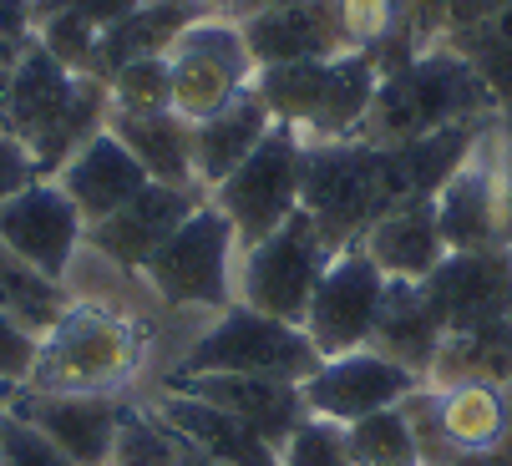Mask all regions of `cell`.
Returning a JSON list of instances; mask_svg holds the SVG:
<instances>
[{
    "label": "cell",
    "mask_w": 512,
    "mask_h": 466,
    "mask_svg": "<svg viewBox=\"0 0 512 466\" xmlns=\"http://www.w3.org/2000/svg\"><path fill=\"white\" fill-rule=\"evenodd\" d=\"M497 122H467L421 142H320L305 147V213L335 249H350L386 213L436 198Z\"/></svg>",
    "instance_id": "6da1fadb"
},
{
    "label": "cell",
    "mask_w": 512,
    "mask_h": 466,
    "mask_svg": "<svg viewBox=\"0 0 512 466\" xmlns=\"http://www.w3.org/2000/svg\"><path fill=\"white\" fill-rule=\"evenodd\" d=\"M112 117V92L97 76L82 71H66L36 36L26 41L16 71H11V87H6V127L26 152L41 178H56L77 152L107 132Z\"/></svg>",
    "instance_id": "7a4b0ae2"
},
{
    "label": "cell",
    "mask_w": 512,
    "mask_h": 466,
    "mask_svg": "<svg viewBox=\"0 0 512 466\" xmlns=\"http://www.w3.org/2000/svg\"><path fill=\"white\" fill-rule=\"evenodd\" d=\"M163 335L122 309L71 299V309L56 320V330L36 350L31 391H66V396H132L153 360V345Z\"/></svg>",
    "instance_id": "3957f363"
},
{
    "label": "cell",
    "mask_w": 512,
    "mask_h": 466,
    "mask_svg": "<svg viewBox=\"0 0 512 466\" xmlns=\"http://www.w3.org/2000/svg\"><path fill=\"white\" fill-rule=\"evenodd\" d=\"M467 122H497V102L482 76L447 41H436L381 76L376 102L355 137L360 142H421V137L452 132Z\"/></svg>",
    "instance_id": "277c9868"
},
{
    "label": "cell",
    "mask_w": 512,
    "mask_h": 466,
    "mask_svg": "<svg viewBox=\"0 0 512 466\" xmlns=\"http://www.w3.org/2000/svg\"><path fill=\"white\" fill-rule=\"evenodd\" d=\"M381 87V61L371 51H345L330 61H295L259 71L254 92L264 97L269 117L289 127L305 147L350 142L365 122Z\"/></svg>",
    "instance_id": "5b68a950"
},
{
    "label": "cell",
    "mask_w": 512,
    "mask_h": 466,
    "mask_svg": "<svg viewBox=\"0 0 512 466\" xmlns=\"http://www.w3.org/2000/svg\"><path fill=\"white\" fill-rule=\"evenodd\" d=\"M239 233L213 208V198L173 233V239L137 269L148 294L168 309L173 320L203 330L224 309L239 304Z\"/></svg>",
    "instance_id": "8992f818"
},
{
    "label": "cell",
    "mask_w": 512,
    "mask_h": 466,
    "mask_svg": "<svg viewBox=\"0 0 512 466\" xmlns=\"http://www.w3.org/2000/svg\"><path fill=\"white\" fill-rule=\"evenodd\" d=\"M315 365L320 355L300 325H284L259 315V309L234 304L183 345L168 375H269V380L305 385Z\"/></svg>",
    "instance_id": "52a82bcc"
},
{
    "label": "cell",
    "mask_w": 512,
    "mask_h": 466,
    "mask_svg": "<svg viewBox=\"0 0 512 466\" xmlns=\"http://www.w3.org/2000/svg\"><path fill=\"white\" fill-rule=\"evenodd\" d=\"M335 254L340 249L300 208L284 228H274L264 244L239 254V304L259 309V315H269V320H284V325L305 330L310 299H315V289H320V279H325Z\"/></svg>",
    "instance_id": "ba28073f"
},
{
    "label": "cell",
    "mask_w": 512,
    "mask_h": 466,
    "mask_svg": "<svg viewBox=\"0 0 512 466\" xmlns=\"http://www.w3.org/2000/svg\"><path fill=\"white\" fill-rule=\"evenodd\" d=\"M208 198L234 223L239 249L264 244L274 228H284L305 208V142L274 122V132Z\"/></svg>",
    "instance_id": "9c48e42d"
},
{
    "label": "cell",
    "mask_w": 512,
    "mask_h": 466,
    "mask_svg": "<svg viewBox=\"0 0 512 466\" xmlns=\"http://www.w3.org/2000/svg\"><path fill=\"white\" fill-rule=\"evenodd\" d=\"M168 71H173V112L183 122H203L224 112L259 82V61L244 41V26L229 16H198L173 46H168Z\"/></svg>",
    "instance_id": "30bf717a"
},
{
    "label": "cell",
    "mask_w": 512,
    "mask_h": 466,
    "mask_svg": "<svg viewBox=\"0 0 512 466\" xmlns=\"http://www.w3.org/2000/svg\"><path fill=\"white\" fill-rule=\"evenodd\" d=\"M436 218H442L452 254L512 249V142L502 122L472 147V158L436 193Z\"/></svg>",
    "instance_id": "8fae6325"
},
{
    "label": "cell",
    "mask_w": 512,
    "mask_h": 466,
    "mask_svg": "<svg viewBox=\"0 0 512 466\" xmlns=\"http://www.w3.org/2000/svg\"><path fill=\"white\" fill-rule=\"evenodd\" d=\"M386 284L391 279L376 269V259L360 244H350L330 259V269H325V279L310 299V315H305V335H310L320 360L371 350L381 304H386Z\"/></svg>",
    "instance_id": "7c38bea8"
},
{
    "label": "cell",
    "mask_w": 512,
    "mask_h": 466,
    "mask_svg": "<svg viewBox=\"0 0 512 466\" xmlns=\"http://www.w3.org/2000/svg\"><path fill=\"white\" fill-rule=\"evenodd\" d=\"M0 244L21 254L31 269H41L46 279L66 284V274L77 269L87 249V218L51 178H36L31 188L0 203Z\"/></svg>",
    "instance_id": "4fadbf2b"
},
{
    "label": "cell",
    "mask_w": 512,
    "mask_h": 466,
    "mask_svg": "<svg viewBox=\"0 0 512 466\" xmlns=\"http://www.w3.org/2000/svg\"><path fill=\"white\" fill-rule=\"evenodd\" d=\"M416 385L421 380L406 365L386 360L381 350H350V355L320 360L300 391H305V411L310 416H325L335 426H355V421L376 416V411L401 406Z\"/></svg>",
    "instance_id": "5bb4252c"
},
{
    "label": "cell",
    "mask_w": 512,
    "mask_h": 466,
    "mask_svg": "<svg viewBox=\"0 0 512 466\" xmlns=\"http://www.w3.org/2000/svg\"><path fill=\"white\" fill-rule=\"evenodd\" d=\"M137 396H66V391H6V411L56 441L77 466H112L122 411Z\"/></svg>",
    "instance_id": "9a60e30c"
},
{
    "label": "cell",
    "mask_w": 512,
    "mask_h": 466,
    "mask_svg": "<svg viewBox=\"0 0 512 466\" xmlns=\"http://www.w3.org/2000/svg\"><path fill=\"white\" fill-rule=\"evenodd\" d=\"M208 203V188H173V183H148L132 203H122L112 218L87 228V249L102 254L107 264L137 274L173 233Z\"/></svg>",
    "instance_id": "2e32d148"
},
{
    "label": "cell",
    "mask_w": 512,
    "mask_h": 466,
    "mask_svg": "<svg viewBox=\"0 0 512 466\" xmlns=\"http://www.w3.org/2000/svg\"><path fill=\"white\" fill-rule=\"evenodd\" d=\"M421 294L431 304L442 340L457 330L497 325L512 315V249H477V254H447V264L431 279H421Z\"/></svg>",
    "instance_id": "e0dca14e"
},
{
    "label": "cell",
    "mask_w": 512,
    "mask_h": 466,
    "mask_svg": "<svg viewBox=\"0 0 512 466\" xmlns=\"http://www.w3.org/2000/svg\"><path fill=\"white\" fill-rule=\"evenodd\" d=\"M239 26H244V41H249L259 71L295 66V61H330V56L355 51L340 0H289V6L244 16Z\"/></svg>",
    "instance_id": "ac0fdd59"
},
{
    "label": "cell",
    "mask_w": 512,
    "mask_h": 466,
    "mask_svg": "<svg viewBox=\"0 0 512 466\" xmlns=\"http://www.w3.org/2000/svg\"><path fill=\"white\" fill-rule=\"evenodd\" d=\"M153 391H178V396H198L218 411H229L239 421H249L259 436H269L274 446L289 441L310 411H305V391L295 380H269V375H163Z\"/></svg>",
    "instance_id": "d6986e66"
},
{
    "label": "cell",
    "mask_w": 512,
    "mask_h": 466,
    "mask_svg": "<svg viewBox=\"0 0 512 466\" xmlns=\"http://www.w3.org/2000/svg\"><path fill=\"white\" fill-rule=\"evenodd\" d=\"M148 401L193 451H203L218 466H279V446L229 411H218L198 396H178V391H148Z\"/></svg>",
    "instance_id": "ffe728a7"
},
{
    "label": "cell",
    "mask_w": 512,
    "mask_h": 466,
    "mask_svg": "<svg viewBox=\"0 0 512 466\" xmlns=\"http://www.w3.org/2000/svg\"><path fill=\"white\" fill-rule=\"evenodd\" d=\"M51 183H56L71 203H77V213H82L87 228H92V223L112 218L122 203H132L153 178L142 173V163L132 158V152H127L112 132H97Z\"/></svg>",
    "instance_id": "44dd1931"
},
{
    "label": "cell",
    "mask_w": 512,
    "mask_h": 466,
    "mask_svg": "<svg viewBox=\"0 0 512 466\" xmlns=\"http://www.w3.org/2000/svg\"><path fill=\"white\" fill-rule=\"evenodd\" d=\"M360 249L376 259V269L386 279H406V284L431 279L452 254L447 233H442V218H436V198H421V203H406V208L386 213L360 239Z\"/></svg>",
    "instance_id": "7402d4cb"
},
{
    "label": "cell",
    "mask_w": 512,
    "mask_h": 466,
    "mask_svg": "<svg viewBox=\"0 0 512 466\" xmlns=\"http://www.w3.org/2000/svg\"><path fill=\"white\" fill-rule=\"evenodd\" d=\"M198 16H208L203 0H148V6H137L132 16H122L117 26H107V31L97 36L92 76H97V82H112L127 61L168 56V46H173Z\"/></svg>",
    "instance_id": "603a6c76"
},
{
    "label": "cell",
    "mask_w": 512,
    "mask_h": 466,
    "mask_svg": "<svg viewBox=\"0 0 512 466\" xmlns=\"http://www.w3.org/2000/svg\"><path fill=\"white\" fill-rule=\"evenodd\" d=\"M269 132H274V117H269L259 92H244L224 112L193 122V178H198V188L213 193Z\"/></svg>",
    "instance_id": "cb8c5ba5"
},
{
    "label": "cell",
    "mask_w": 512,
    "mask_h": 466,
    "mask_svg": "<svg viewBox=\"0 0 512 466\" xmlns=\"http://www.w3.org/2000/svg\"><path fill=\"white\" fill-rule=\"evenodd\" d=\"M107 132L142 163V173L153 183L198 188V178H193V122H183L173 107L168 112H112Z\"/></svg>",
    "instance_id": "d4e9b609"
},
{
    "label": "cell",
    "mask_w": 512,
    "mask_h": 466,
    "mask_svg": "<svg viewBox=\"0 0 512 466\" xmlns=\"http://www.w3.org/2000/svg\"><path fill=\"white\" fill-rule=\"evenodd\" d=\"M371 350H381L386 360L406 365L416 380H426L436 350H442V325H436L421 284H406V279H391L386 284V304H381Z\"/></svg>",
    "instance_id": "484cf974"
},
{
    "label": "cell",
    "mask_w": 512,
    "mask_h": 466,
    "mask_svg": "<svg viewBox=\"0 0 512 466\" xmlns=\"http://www.w3.org/2000/svg\"><path fill=\"white\" fill-rule=\"evenodd\" d=\"M421 385H431V391H447V385H512V315L497 325L447 335Z\"/></svg>",
    "instance_id": "4316f807"
},
{
    "label": "cell",
    "mask_w": 512,
    "mask_h": 466,
    "mask_svg": "<svg viewBox=\"0 0 512 466\" xmlns=\"http://www.w3.org/2000/svg\"><path fill=\"white\" fill-rule=\"evenodd\" d=\"M0 309H6L31 340H46L56 330V320L71 309V289L61 279H46L41 269H31L21 254H11L0 244Z\"/></svg>",
    "instance_id": "83f0119b"
},
{
    "label": "cell",
    "mask_w": 512,
    "mask_h": 466,
    "mask_svg": "<svg viewBox=\"0 0 512 466\" xmlns=\"http://www.w3.org/2000/svg\"><path fill=\"white\" fill-rule=\"evenodd\" d=\"M442 41L487 82V92L497 102V122L512 142V6L477 21V26H467V31H447Z\"/></svg>",
    "instance_id": "f1b7e54d"
},
{
    "label": "cell",
    "mask_w": 512,
    "mask_h": 466,
    "mask_svg": "<svg viewBox=\"0 0 512 466\" xmlns=\"http://www.w3.org/2000/svg\"><path fill=\"white\" fill-rule=\"evenodd\" d=\"M183 461H188V441L153 411V401H127L112 466H183Z\"/></svg>",
    "instance_id": "f546056e"
},
{
    "label": "cell",
    "mask_w": 512,
    "mask_h": 466,
    "mask_svg": "<svg viewBox=\"0 0 512 466\" xmlns=\"http://www.w3.org/2000/svg\"><path fill=\"white\" fill-rule=\"evenodd\" d=\"M345 431H350L355 466H421V446H416V431H411L401 406L376 411V416H365Z\"/></svg>",
    "instance_id": "4dcf8cb0"
},
{
    "label": "cell",
    "mask_w": 512,
    "mask_h": 466,
    "mask_svg": "<svg viewBox=\"0 0 512 466\" xmlns=\"http://www.w3.org/2000/svg\"><path fill=\"white\" fill-rule=\"evenodd\" d=\"M112 112H168L173 107V71H168V56H142V61H127L112 82Z\"/></svg>",
    "instance_id": "1f68e13d"
},
{
    "label": "cell",
    "mask_w": 512,
    "mask_h": 466,
    "mask_svg": "<svg viewBox=\"0 0 512 466\" xmlns=\"http://www.w3.org/2000/svg\"><path fill=\"white\" fill-rule=\"evenodd\" d=\"M279 466H355L350 431L325 421V416H305L289 431V441L279 446Z\"/></svg>",
    "instance_id": "d6a6232c"
},
{
    "label": "cell",
    "mask_w": 512,
    "mask_h": 466,
    "mask_svg": "<svg viewBox=\"0 0 512 466\" xmlns=\"http://www.w3.org/2000/svg\"><path fill=\"white\" fill-rule=\"evenodd\" d=\"M0 466H77L56 441H46L21 416L0 411Z\"/></svg>",
    "instance_id": "836d02e7"
},
{
    "label": "cell",
    "mask_w": 512,
    "mask_h": 466,
    "mask_svg": "<svg viewBox=\"0 0 512 466\" xmlns=\"http://www.w3.org/2000/svg\"><path fill=\"white\" fill-rule=\"evenodd\" d=\"M36 350H41V340H31V335L6 315V309H0V396H6V391H21V385L31 380Z\"/></svg>",
    "instance_id": "e575fe53"
},
{
    "label": "cell",
    "mask_w": 512,
    "mask_h": 466,
    "mask_svg": "<svg viewBox=\"0 0 512 466\" xmlns=\"http://www.w3.org/2000/svg\"><path fill=\"white\" fill-rule=\"evenodd\" d=\"M41 173H36V163H31V152L6 132V127H0V203H6V198H16L21 188H31Z\"/></svg>",
    "instance_id": "d590c367"
},
{
    "label": "cell",
    "mask_w": 512,
    "mask_h": 466,
    "mask_svg": "<svg viewBox=\"0 0 512 466\" xmlns=\"http://www.w3.org/2000/svg\"><path fill=\"white\" fill-rule=\"evenodd\" d=\"M406 16L421 46H436L447 36V0H406Z\"/></svg>",
    "instance_id": "8d00e7d4"
},
{
    "label": "cell",
    "mask_w": 512,
    "mask_h": 466,
    "mask_svg": "<svg viewBox=\"0 0 512 466\" xmlns=\"http://www.w3.org/2000/svg\"><path fill=\"white\" fill-rule=\"evenodd\" d=\"M507 6L512 0H447V31H467V26H477V21L507 11Z\"/></svg>",
    "instance_id": "74e56055"
},
{
    "label": "cell",
    "mask_w": 512,
    "mask_h": 466,
    "mask_svg": "<svg viewBox=\"0 0 512 466\" xmlns=\"http://www.w3.org/2000/svg\"><path fill=\"white\" fill-rule=\"evenodd\" d=\"M26 41H31V36H16V31L0 26V122H6V87H11V71H16Z\"/></svg>",
    "instance_id": "f35d334b"
},
{
    "label": "cell",
    "mask_w": 512,
    "mask_h": 466,
    "mask_svg": "<svg viewBox=\"0 0 512 466\" xmlns=\"http://www.w3.org/2000/svg\"><path fill=\"white\" fill-rule=\"evenodd\" d=\"M31 11H36V0H0V26L16 36H31Z\"/></svg>",
    "instance_id": "ab89813d"
},
{
    "label": "cell",
    "mask_w": 512,
    "mask_h": 466,
    "mask_svg": "<svg viewBox=\"0 0 512 466\" xmlns=\"http://www.w3.org/2000/svg\"><path fill=\"white\" fill-rule=\"evenodd\" d=\"M208 6H213L218 16H229V21H244V16H254V11H269V6H289V0H208Z\"/></svg>",
    "instance_id": "60d3db41"
},
{
    "label": "cell",
    "mask_w": 512,
    "mask_h": 466,
    "mask_svg": "<svg viewBox=\"0 0 512 466\" xmlns=\"http://www.w3.org/2000/svg\"><path fill=\"white\" fill-rule=\"evenodd\" d=\"M447 466H512L502 451H477V456H457V461H447Z\"/></svg>",
    "instance_id": "b9f144b4"
},
{
    "label": "cell",
    "mask_w": 512,
    "mask_h": 466,
    "mask_svg": "<svg viewBox=\"0 0 512 466\" xmlns=\"http://www.w3.org/2000/svg\"><path fill=\"white\" fill-rule=\"evenodd\" d=\"M507 461H512V385H507V436H502V446H497Z\"/></svg>",
    "instance_id": "7bdbcfd3"
},
{
    "label": "cell",
    "mask_w": 512,
    "mask_h": 466,
    "mask_svg": "<svg viewBox=\"0 0 512 466\" xmlns=\"http://www.w3.org/2000/svg\"><path fill=\"white\" fill-rule=\"evenodd\" d=\"M0 411H6V396H0Z\"/></svg>",
    "instance_id": "ee69618b"
}]
</instances>
